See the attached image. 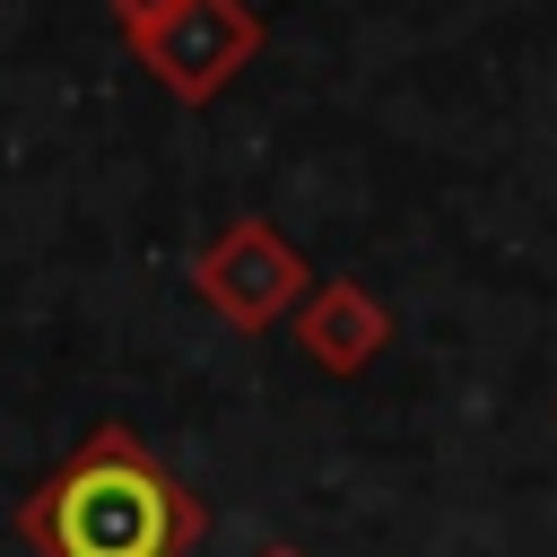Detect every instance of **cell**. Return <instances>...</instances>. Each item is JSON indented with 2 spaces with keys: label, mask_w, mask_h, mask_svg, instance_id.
I'll use <instances>...</instances> for the list:
<instances>
[{
  "label": "cell",
  "mask_w": 557,
  "mask_h": 557,
  "mask_svg": "<svg viewBox=\"0 0 557 557\" xmlns=\"http://www.w3.org/2000/svg\"><path fill=\"white\" fill-rule=\"evenodd\" d=\"M313 339H322V357H331V366H357V357H366V339H374V313H366V305H331Z\"/></svg>",
  "instance_id": "cell-2"
},
{
  "label": "cell",
  "mask_w": 557,
  "mask_h": 557,
  "mask_svg": "<svg viewBox=\"0 0 557 557\" xmlns=\"http://www.w3.org/2000/svg\"><path fill=\"white\" fill-rule=\"evenodd\" d=\"M191 522H200L191 496L157 461H139L131 444H113V435L78 470H61L26 513L44 557H183Z\"/></svg>",
  "instance_id": "cell-1"
}]
</instances>
